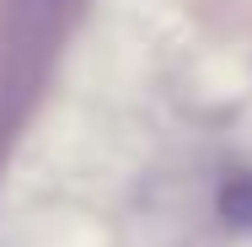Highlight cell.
I'll return each mask as SVG.
<instances>
[{
  "label": "cell",
  "instance_id": "cell-1",
  "mask_svg": "<svg viewBox=\"0 0 252 247\" xmlns=\"http://www.w3.org/2000/svg\"><path fill=\"white\" fill-rule=\"evenodd\" d=\"M220 215H225L236 231H252V172L231 177V183L220 188Z\"/></svg>",
  "mask_w": 252,
  "mask_h": 247
}]
</instances>
